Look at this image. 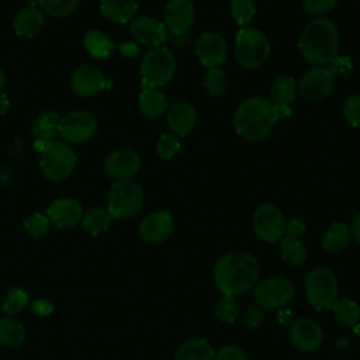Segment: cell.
Returning <instances> with one entry per match:
<instances>
[{
  "label": "cell",
  "instance_id": "obj_44",
  "mask_svg": "<svg viewBox=\"0 0 360 360\" xmlns=\"http://www.w3.org/2000/svg\"><path fill=\"white\" fill-rule=\"evenodd\" d=\"M329 70L332 72V75L336 77H343V76H347L352 70H353V62L349 56H340L338 55L329 65H328Z\"/></svg>",
  "mask_w": 360,
  "mask_h": 360
},
{
  "label": "cell",
  "instance_id": "obj_30",
  "mask_svg": "<svg viewBox=\"0 0 360 360\" xmlns=\"http://www.w3.org/2000/svg\"><path fill=\"white\" fill-rule=\"evenodd\" d=\"M280 255H281V259L288 266L297 267L307 262L308 250L298 238H291L284 235L280 239Z\"/></svg>",
  "mask_w": 360,
  "mask_h": 360
},
{
  "label": "cell",
  "instance_id": "obj_34",
  "mask_svg": "<svg viewBox=\"0 0 360 360\" xmlns=\"http://www.w3.org/2000/svg\"><path fill=\"white\" fill-rule=\"evenodd\" d=\"M202 87L211 97H222L228 91V79L221 68L207 69L202 77Z\"/></svg>",
  "mask_w": 360,
  "mask_h": 360
},
{
  "label": "cell",
  "instance_id": "obj_1",
  "mask_svg": "<svg viewBox=\"0 0 360 360\" xmlns=\"http://www.w3.org/2000/svg\"><path fill=\"white\" fill-rule=\"evenodd\" d=\"M260 267L256 257L248 252L233 250L217 260L212 278L217 288L226 295H239L257 284Z\"/></svg>",
  "mask_w": 360,
  "mask_h": 360
},
{
  "label": "cell",
  "instance_id": "obj_15",
  "mask_svg": "<svg viewBox=\"0 0 360 360\" xmlns=\"http://www.w3.org/2000/svg\"><path fill=\"white\" fill-rule=\"evenodd\" d=\"M129 34L136 44L158 48L167 41L169 32L163 21L149 15H139L129 22Z\"/></svg>",
  "mask_w": 360,
  "mask_h": 360
},
{
  "label": "cell",
  "instance_id": "obj_17",
  "mask_svg": "<svg viewBox=\"0 0 360 360\" xmlns=\"http://www.w3.org/2000/svg\"><path fill=\"white\" fill-rule=\"evenodd\" d=\"M288 336L291 343L302 352H316L325 339L322 326L311 318L295 319L290 325Z\"/></svg>",
  "mask_w": 360,
  "mask_h": 360
},
{
  "label": "cell",
  "instance_id": "obj_48",
  "mask_svg": "<svg viewBox=\"0 0 360 360\" xmlns=\"http://www.w3.org/2000/svg\"><path fill=\"white\" fill-rule=\"evenodd\" d=\"M118 51L122 56L125 58H136L139 53H141V48H139V44H136L135 41H125V42H121L118 45Z\"/></svg>",
  "mask_w": 360,
  "mask_h": 360
},
{
  "label": "cell",
  "instance_id": "obj_24",
  "mask_svg": "<svg viewBox=\"0 0 360 360\" xmlns=\"http://www.w3.org/2000/svg\"><path fill=\"white\" fill-rule=\"evenodd\" d=\"M44 24H45L44 13L34 6L21 8L13 18L14 32L24 38L35 37L42 30Z\"/></svg>",
  "mask_w": 360,
  "mask_h": 360
},
{
  "label": "cell",
  "instance_id": "obj_25",
  "mask_svg": "<svg viewBox=\"0 0 360 360\" xmlns=\"http://www.w3.org/2000/svg\"><path fill=\"white\" fill-rule=\"evenodd\" d=\"M103 17L115 24H127L135 18L138 11L136 0H100Z\"/></svg>",
  "mask_w": 360,
  "mask_h": 360
},
{
  "label": "cell",
  "instance_id": "obj_46",
  "mask_svg": "<svg viewBox=\"0 0 360 360\" xmlns=\"http://www.w3.org/2000/svg\"><path fill=\"white\" fill-rule=\"evenodd\" d=\"M31 309L32 312L37 315V316H41V318H46V316H51L52 312H53V304L52 301L46 300V298H38L35 301L31 302Z\"/></svg>",
  "mask_w": 360,
  "mask_h": 360
},
{
  "label": "cell",
  "instance_id": "obj_50",
  "mask_svg": "<svg viewBox=\"0 0 360 360\" xmlns=\"http://www.w3.org/2000/svg\"><path fill=\"white\" fill-rule=\"evenodd\" d=\"M10 105H11V104H10L8 97H7L4 93H1V91H0V117L6 115V114L8 112Z\"/></svg>",
  "mask_w": 360,
  "mask_h": 360
},
{
  "label": "cell",
  "instance_id": "obj_2",
  "mask_svg": "<svg viewBox=\"0 0 360 360\" xmlns=\"http://www.w3.org/2000/svg\"><path fill=\"white\" fill-rule=\"evenodd\" d=\"M297 46L312 66H328L339 55L340 31L330 18H314L300 32Z\"/></svg>",
  "mask_w": 360,
  "mask_h": 360
},
{
  "label": "cell",
  "instance_id": "obj_13",
  "mask_svg": "<svg viewBox=\"0 0 360 360\" xmlns=\"http://www.w3.org/2000/svg\"><path fill=\"white\" fill-rule=\"evenodd\" d=\"M194 52L197 59L207 69L221 68L229 53V46L226 39L214 31L201 32L194 44Z\"/></svg>",
  "mask_w": 360,
  "mask_h": 360
},
{
  "label": "cell",
  "instance_id": "obj_29",
  "mask_svg": "<svg viewBox=\"0 0 360 360\" xmlns=\"http://www.w3.org/2000/svg\"><path fill=\"white\" fill-rule=\"evenodd\" d=\"M83 45L86 51L96 59H105L115 51L112 39L105 32L98 30L86 31L83 35Z\"/></svg>",
  "mask_w": 360,
  "mask_h": 360
},
{
  "label": "cell",
  "instance_id": "obj_6",
  "mask_svg": "<svg viewBox=\"0 0 360 360\" xmlns=\"http://www.w3.org/2000/svg\"><path fill=\"white\" fill-rule=\"evenodd\" d=\"M338 280L329 267L318 266L309 270L304 281L307 301L315 311L332 309L338 300Z\"/></svg>",
  "mask_w": 360,
  "mask_h": 360
},
{
  "label": "cell",
  "instance_id": "obj_3",
  "mask_svg": "<svg viewBox=\"0 0 360 360\" xmlns=\"http://www.w3.org/2000/svg\"><path fill=\"white\" fill-rule=\"evenodd\" d=\"M277 120L270 100L257 96L240 101L233 112L236 134L253 143L264 141L274 129Z\"/></svg>",
  "mask_w": 360,
  "mask_h": 360
},
{
  "label": "cell",
  "instance_id": "obj_32",
  "mask_svg": "<svg viewBox=\"0 0 360 360\" xmlns=\"http://www.w3.org/2000/svg\"><path fill=\"white\" fill-rule=\"evenodd\" d=\"M25 328L13 318H0V345L4 347H17L25 340Z\"/></svg>",
  "mask_w": 360,
  "mask_h": 360
},
{
  "label": "cell",
  "instance_id": "obj_5",
  "mask_svg": "<svg viewBox=\"0 0 360 360\" xmlns=\"http://www.w3.org/2000/svg\"><path fill=\"white\" fill-rule=\"evenodd\" d=\"M176 58L165 46L150 48L142 56L139 75L143 89H158L167 84L176 73Z\"/></svg>",
  "mask_w": 360,
  "mask_h": 360
},
{
  "label": "cell",
  "instance_id": "obj_43",
  "mask_svg": "<svg viewBox=\"0 0 360 360\" xmlns=\"http://www.w3.org/2000/svg\"><path fill=\"white\" fill-rule=\"evenodd\" d=\"M214 360H249V357L240 346L225 345L215 352Z\"/></svg>",
  "mask_w": 360,
  "mask_h": 360
},
{
  "label": "cell",
  "instance_id": "obj_36",
  "mask_svg": "<svg viewBox=\"0 0 360 360\" xmlns=\"http://www.w3.org/2000/svg\"><path fill=\"white\" fill-rule=\"evenodd\" d=\"M214 314L219 322L233 323L239 316V304L236 301V297L222 294L215 305Z\"/></svg>",
  "mask_w": 360,
  "mask_h": 360
},
{
  "label": "cell",
  "instance_id": "obj_8",
  "mask_svg": "<svg viewBox=\"0 0 360 360\" xmlns=\"http://www.w3.org/2000/svg\"><path fill=\"white\" fill-rule=\"evenodd\" d=\"M77 156L72 145L62 139L53 141L39 153V169L51 181H63L73 173Z\"/></svg>",
  "mask_w": 360,
  "mask_h": 360
},
{
  "label": "cell",
  "instance_id": "obj_52",
  "mask_svg": "<svg viewBox=\"0 0 360 360\" xmlns=\"http://www.w3.org/2000/svg\"><path fill=\"white\" fill-rule=\"evenodd\" d=\"M354 332L359 335V338H360V325H356V328H354Z\"/></svg>",
  "mask_w": 360,
  "mask_h": 360
},
{
  "label": "cell",
  "instance_id": "obj_14",
  "mask_svg": "<svg viewBox=\"0 0 360 360\" xmlns=\"http://www.w3.org/2000/svg\"><path fill=\"white\" fill-rule=\"evenodd\" d=\"M163 22L173 37L186 35L194 25L195 7L191 0H167L163 10Z\"/></svg>",
  "mask_w": 360,
  "mask_h": 360
},
{
  "label": "cell",
  "instance_id": "obj_26",
  "mask_svg": "<svg viewBox=\"0 0 360 360\" xmlns=\"http://www.w3.org/2000/svg\"><path fill=\"white\" fill-rule=\"evenodd\" d=\"M352 240L350 226L345 222H333L322 236V248L325 252L336 255L343 252Z\"/></svg>",
  "mask_w": 360,
  "mask_h": 360
},
{
  "label": "cell",
  "instance_id": "obj_16",
  "mask_svg": "<svg viewBox=\"0 0 360 360\" xmlns=\"http://www.w3.org/2000/svg\"><path fill=\"white\" fill-rule=\"evenodd\" d=\"M142 166L139 153L129 148H122L111 152L104 160V172L108 177L115 180L132 179Z\"/></svg>",
  "mask_w": 360,
  "mask_h": 360
},
{
  "label": "cell",
  "instance_id": "obj_27",
  "mask_svg": "<svg viewBox=\"0 0 360 360\" xmlns=\"http://www.w3.org/2000/svg\"><path fill=\"white\" fill-rule=\"evenodd\" d=\"M214 347L208 340L201 338L187 339L174 353V360H214Z\"/></svg>",
  "mask_w": 360,
  "mask_h": 360
},
{
  "label": "cell",
  "instance_id": "obj_19",
  "mask_svg": "<svg viewBox=\"0 0 360 360\" xmlns=\"http://www.w3.org/2000/svg\"><path fill=\"white\" fill-rule=\"evenodd\" d=\"M297 96V80L290 75L277 76L270 86V103L278 120L291 117V103Z\"/></svg>",
  "mask_w": 360,
  "mask_h": 360
},
{
  "label": "cell",
  "instance_id": "obj_37",
  "mask_svg": "<svg viewBox=\"0 0 360 360\" xmlns=\"http://www.w3.org/2000/svg\"><path fill=\"white\" fill-rule=\"evenodd\" d=\"M80 0H38L42 13L53 18H65L70 15Z\"/></svg>",
  "mask_w": 360,
  "mask_h": 360
},
{
  "label": "cell",
  "instance_id": "obj_18",
  "mask_svg": "<svg viewBox=\"0 0 360 360\" xmlns=\"http://www.w3.org/2000/svg\"><path fill=\"white\" fill-rule=\"evenodd\" d=\"M174 222L167 211H156L148 214L139 224V238L148 245H159L165 242L173 232Z\"/></svg>",
  "mask_w": 360,
  "mask_h": 360
},
{
  "label": "cell",
  "instance_id": "obj_39",
  "mask_svg": "<svg viewBox=\"0 0 360 360\" xmlns=\"http://www.w3.org/2000/svg\"><path fill=\"white\" fill-rule=\"evenodd\" d=\"M181 148L180 138L172 132L162 134L156 141V153L162 160L173 159Z\"/></svg>",
  "mask_w": 360,
  "mask_h": 360
},
{
  "label": "cell",
  "instance_id": "obj_35",
  "mask_svg": "<svg viewBox=\"0 0 360 360\" xmlns=\"http://www.w3.org/2000/svg\"><path fill=\"white\" fill-rule=\"evenodd\" d=\"M229 13L232 20L239 27H248L256 14V6L253 0H231L229 1Z\"/></svg>",
  "mask_w": 360,
  "mask_h": 360
},
{
  "label": "cell",
  "instance_id": "obj_7",
  "mask_svg": "<svg viewBox=\"0 0 360 360\" xmlns=\"http://www.w3.org/2000/svg\"><path fill=\"white\" fill-rule=\"evenodd\" d=\"M143 200V190L135 180H115L107 195V211L112 219H128L141 211Z\"/></svg>",
  "mask_w": 360,
  "mask_h": 360
},
{
  "label": "cell",
  "instance_id": "obj_49",
  "mask_svg": "<svg viewBox=\"0 0 360 360\" xmlns=\"http://www.w3.org/2000/svg\"><path fill=\"white\" fill-rule=\"evenodd\" d=\"M350 226V232H352V238H354V240L360 245V214H357L352 224L349 225Z\"/></svg>",
  "mask_w": 360,
  "mask_h": 360
},
{
  "label": "cell",
  "instance_id": "obj_4",
  "mask_svg": "<svg viewBox=\"0 0 360 360\" xmlns=\"http://www.w3.org/2000/svg\"><path fill=\"white\" fill-rule=\"evenodd\" d=\"M233 52L238 63L245 69H257L264 65L270 53L267 35L259 28L243 27L235 35Z\"/></svg>",
  "mask_w": 360,
  "mask_h": 360
},
{
  "label": "cell",
  "instance_id": "obj_10",
  "mask_svg": "<svg viewBox=\"0 0 360 360\" xmlns=\"http://www.w3.org/2000/svg\"><path fill=\"white\" fill-rule=\"evenodd\" d=\"M97 118L86 110H75L60 117L58 134L69 145H82L89 142L97 132Z\"/></svg>",
  "mask_w": 360,
  "mask_h": 360
},
{
  "label": "cell",
  "instance_id": "obj_33",
  "mask_svg": "<svg viewBox=\"0 0 360 360\" xmlns=\"http://www.w3.org/2000/svg\"><path fill=\"white\" fill-rule=\"evenodd\" d=\"M332 312L335 319L345 326L357 325L360 319V307L350 298H338L332 307Z\"/></svg>",
  "mask_w": 360,
  "mask_h": 360
},
{
  "label": "cell",
  "instance_id": "obj_47",
  "mask_svg": "<svg viewBox=\"0 0 360 360\" xmlns=\"http://www.w3.org/2000/svg\"><path fill=\"white\" fill-rule=\"evenodd\" d=\"M307 231V225L298 219V218H290L285 221V236H291V238H298L302 236Z\"/></svg>",
  "mask_w": 360,
  "mask_h": 360
},
{
  "label": "cell",
  "instance_id": "obj_42",
  "mask_svg": "<svg viewBox=\"0 0 360 360\" xmlns=\"http://www.w3.org/2000/svg\"><path fill=\"white\" fill-rule=\"evenodd\" d=\"M339 0H302L304 10L311 15H323L336 7Z\"/></svg>",
  "mask_w": 360,
  "mask_h": 360
},
{
  "label": "cell",
  "instance_id": "obj_31",
  "mask_svg": "<svg viewBox=\"0 0 360 360\" xmlns=\"http://www.w3.org/2000/svg\"><path fill=\"white\" fill-rule=\"evenodd\" d=\"M111 215L108 214L107 208L103 207H93L87 212L83 214L82 218V228L90 233L91 236H97L100 233H104L111 224Z\"/></svg>",
  "mask_w": 360,
  "mask_h": 360
},
{
  "label": "cell",
  "instance_id": "obj_23",
  "mask_svg": "<svg viewBox=\"0 0 360 360\" xmlns=\"http://www.w3.org/2000/svg\"><path fill=\"white\" fill-rule=\"evenodd\" d=\"M197 125V110L186 100L176 101L167 108V127L179 138L190 135Z\"/></svg>",
  "mask_w": 360,
  "mask_h": 360
},
{
  "label": "cell",
  "instance_id": "obj_22",
  "mask_svg": "<svg viewBox=\"0 0 360 360\" xmlns=\"http://www.w3.org/2000/svg\"><path fill=\"white\" fill-rule=\"evenodd\" d=\"M103 70L94 65H82L70 75V87L80 97H91L100 93L105 86Z\"/></svg>",
  "mask_w": 360,
  "mask_h": 360
},
{
  "label": "cell",
  "instance_id": "obj_9",
  "mask_svg": "<svg viewBox=\"0 0 360 360\" xmlns=\"http://www.w3.org/2000/svg\"><path fill=\"white\" fill-rule=\"evenodd\" d=\"M292 281L283 276H273L259 281L253 290L255 304L262 309H277L284 307L294 297Z\"/></svg>",
  "mask_w": 360,
  "mask_h": 360
},
{
  "label": "cell",
  "instance_id": "obj_45",
  "mask_svg": "<svg viewBox=\"0 0 360 360\" xmlns=\"http://www.w3.org/2000/svg\"><path fill=\"white\" fill-rule=\"evenodd\" d=\"M263 321H264V314H263V309L259 307H250L243 314V323L249 329L259 328Z\"/></svg>",
  "mask_w": 360,
  "mask_h": 360
},
{
  "label": "cell",
  "instance_id": "obj_20",
  "mask_svg": "<svg viewBox=\"0 0 360 360\" xmlns=\"http://www.w3.org/2000/svg\"><path fill=\"white\" fill-rule=\"evenodd\" d=\"M60 115L53 110H45L39 112L31 128V141L35 152L42 153L53 141L58 139Z\"/></svg>",
  "mask_w": 360,
  "mask_h": 360
},
{
  "label": "cell",
  "instance_id": "obj_38",
  "mask_svg": "<svg viewBox=\"0 0 360 360\" xmlns=\"http://www.w3.org/2000/svg\"><path fill=\"white\" fill-rule=\"evenodd\" d=\"M28 304H30V301H28V295H27L25 290L20 288V287H13L7 291V294L3 300L1 308L7 315H17Z\"/></svg>",
  "mask_w": 360,
  "mask_h": 360
},
{
  "label": "cell",
  "instance_id": "obj_28",
  "mask_svg": "<svg viewBox=\"0 0 360 360\" xmlns=\"http://www.w3.org/2000/svg\"><path fill=\"white\" fill-rule=\"evenodd\" d=\"M138 105L143 117L150 120L160 118L169 108L167 100L158 89L145 87L138 97Z\"/></svg>",
  "mask_w": 360,
  "mask_h": 360
},
{
  "label": "cell",
  "instance_id": "obj_21",
  "mask_svg": "<svg viewBox=\"0 0 360 360\" xmlns=\"http://www.w3.org/2000/svg\"><path fill=\"white\" fill-rule=\"evenodd\" d=\"M83 205L73 197H60L52 201L46 210L49 222L59 228L66 229L77 225L83 218Z\"/></svg>",
  "mask_w": 360,
  "mask_h": 360
},
{
  "label": "cell",
  "instance_id": "obj_51",
  "mask_svg": "<svg viewBox=\"0 0 360 360\" xmlns=\"http://www.w3.org/2000/svg\"><path fill=\"white\" fill-rule=\"evenodd\" d=\"M4 84H6V75H4V70H3V68L0 66V91L3 90Z\"/></svg>",
  "mask_w": 360,
  "mask_h": 360
},
{
  "label": "cell",
  "instance_id": "obj_11",
  "mask_svg": "<svg viewBox=\"0 0 360 360\" xmlns=\"http://www.w3.org/2000/svg\"><path fill=\"white\" fill-rule=\"evenodd\" d=\"M335 89V76L328 66H312L297 83V94L307 103H321Z\"/></svg>",
  "mask_w": 360,
  "mask_h": 360
},
{
  "label": "cell",
  "instance_id": "obj_41",
  "mask_svg": "<svg viewBox=\"0 0 360 360\" xmlns=\"http://www.w3.org/2000/svg\"><path fill=\"white\" fill-rule=\"evenodd\" d=\"M342 114L345 121L353 127L360 128V93L350 94L342 107Z\"/></svg>",
  "mask_w": 360,
  "mask_h": 360
},
{
  "label": "cell",
  "instance_id": "obj_12",
  "mask_svg": "<svg viewBox=\"0 0 360 360\" xmlns=\"http://www.w3.org/2000/svg\"><path fill=\"white\" fill-rule=\"evenodd\" d=\"M252 226L255 235L260 240L276 243L285 233V218L278 207L270 202H263L253 211Z\"/></svg>",
  "mask_w": 360,
  "mask_h": 360
},
{
  "label": "cell",
  "instance_id": "obj_40",
  "mask_svg": "<svg viewBox=\"0 0 360 360\" xmlns=\"http://www.w3.org/2000/svg\"><path fill=\"white\" fill-rule=\"evenodd\" d=\"M22 224H24L25 232L31 238H35V239L45 236L49 231V226H51V222H49L46 214H42V212L31 214L30 217H27L24 219Z\"/></svg>",
  "mask_w": 360,
  "mask_h": 360
}]
</instances>
